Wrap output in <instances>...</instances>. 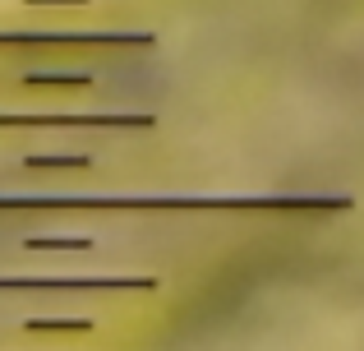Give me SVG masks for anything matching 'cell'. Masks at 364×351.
Masks as SVG:
<instances>
[{"instance_id":"6da1fadb","label":"cell","mask_w":364,"mask_h":351,"mask_svg":"<svg viewBox=\"0 0 364 351\" xmlns=\"http://www.w3.org/2000/svg\"><path fill=\"white\" fill-rule=\"evenodd\" d=\"M350 194H0V213H350Z\"/></svg>"},{"instance_id":"7a4b0ae2","label":"cell","mask_w":364,"mask_h":351,"mask_svg":"<svg viewBox=\"0 0 364 351\" xmlns=\"http://www.w3.org/2000/svg\"><path fill=\"white\" fill-rule=\"evenodd\" d=\"M0 46H157L152 28H0Z\"/></svg>"},{"instance_id":"3957f363","label":"cell","mask_w":364,"mask_h":351,"mask_svg":"<svg viewBox=\"0 0 364 351\" xmlns=\"http://www.w3.org/2000/svg\"><path fill=\"white\" fill-rule=\"evenodd\" d=\"M0 130H157L152 111H0Z\"/></svg>"},{"instance_id":"277c9868","label":"cell","mask_w":364,"mask_h":351,"mask_svg":"<svg viewBox=\"0 0 364 351\" xmlns=\"http://www.w3.org/2000/svg\"><path fill=\"white\" fill-rule=\"evenodd\" d=\"M161 278H143V273H116V278H107V273H92V278H0V291H14V296H23V291H157Z\"/></svg>"},{"instance_id":"5b68a950","label":"cell","mask_w":364,"mask_h":351,"mask_svg":"<svg viewBox=\"0 0 364 351\" xmlns=\"http://www.w3.org/2000/svg\"><path fill=\"white\" fill-rule=\"evenodd\" d=\"M28 172H88L92 157L88 153H33L23 157Z\"/></svg>"},{"instance_id":"8992f818","label":"cell","mask_w":364,"mask_h":351,"mask_svg":"<svg viewBox=\"0 0 364 351\" xmlns=\"http://www.w3.org/2000/svg\"><path fill=\"white\" fill-rule=\"evenodd\" d=\"M97 328V319H83V315H65V319H23V333H92Z\"/></svg>"},{"instance_id":"52a82bcc","label":"cell","mask_w":364,"mask_h":351,"mask_svg":"<svg viewBox=\"0 0 364 351\" xmlns=\"http://www.w3.org/2000/svg\"><path fill=\"white\" fill-rule=\"evenodd\" d=\"M23 83H28V88H74V93H83V88H92V74H83V70H74V74H42V70H28Z\"/></svg>"},{"instance_id":"ba28073f","label":"cell","mask_w":364,"mask_h":351,"mask_svg":"<svg viewBox=\"0 0 364 351\" xmlns=\"http://www.w3.org/2000/svg\"><path fill=\"white\" fill-rule=\"evenodd\" d=\"M23 250H55V254L79 250V254H88V250H97V241H88V236H28Z\"/></svg>"},{"instance_id":"9c48e42d","label":"cell","mask_w":364,"mask_h":351,"mask_svg":"<svg viewBox=\"0 0 364 351\" xmlns=\"http://www.w3.org/2000/svg\"><path fill=\"white\" fill-rule=\"evenodd\" d=\"M23 5H92V0H23Z\"/></svg>"}]
</instances>
